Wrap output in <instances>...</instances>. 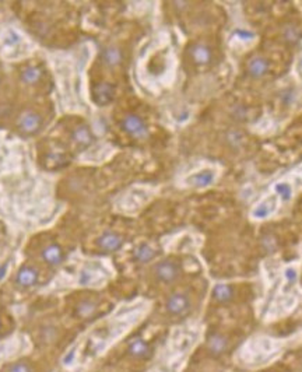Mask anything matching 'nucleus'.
Listing matches in <instances>:
<instances>
[{
  "mask_svg": "<svg viewBox=\"0 0 302 372\" xmlns=\"http://www.w3.org/2000/svg\"><path fill=\"white\" fill-rule=\"evenodd\" d=\"M96 301H93V300H83V301L79 302V305H77V314H79L81 318H88L96 312Z\"/></svg>",
  "mask_w": 302,
  "mask_h": 372,
  "instance_id": "4be33fe9",
  "label": "nucleus"
},
{
  "mask_svg": "<svg viewBox=\"0 0 302 372\" xmlns=\"http://www.w3.org/2000/svg\"><path fill=\"white\" fill-rule=\"evenodd\" d=\"M42 258L49 266H59L63 262V251L57 244H49L42 249Z\"/></svg>",
  "mask_w": 302,
  "mask_h": 372,
  "instance_id": "9d476101",
  "label": "nucleus"
},
{
  "mask_svg": "<svg viewBox=\"0 0 302 372\" xmlns=\"http://www.w3.org/2000/svg\"><path fill=\"white\" fill-rule=\"evenodd\" d=\"M41 77H42V69L38 66H28L21 73V80L25 84H30V86L40 83Z\"/></svg>",
  "mask_w": 302,
  "mask_h": 372,
  "instance_id": "2eb2a0df",
  "label": "nucleus"
},
{
  "mask_svg": "<svg viewBox=\"0 0 302 372\" xmlns=\"http://www.w3.org/2000/svg\"><path fill=\"white\" fill-rule=\"evenodd\" d=\"M276 210H277V198L274 195H271V196H267V198L260 200L252 209L251 215H252V218H254V220H266Z\"/></svg>",
  "mask_w": 302,
  "mask_h": 372,
  "instance_id": "423d86ee",
  "label": "nucleus"
},
{
  "mask_svg": "<svg viewBox=\"0 0 302 372\" xmlns=\"http://www.w3.org/2000/svg\"><path fill=\"white\" fill-rule=\"evenodd\" d=\"M122 129L126 132L127 135L133 136V137H137V139H142V137H146L147 136V126L144 123V120L140 116L137 115H126L123 120H122Z\"/></svg>",
  "mask_w": 302,
  "mask_h": 372,
  "instance_id": "7ed1b4c3",
  "label": "nucleus"
},
{
  "mask_svg": "<svg viewBox=\"0 0 302 372\" xmlns=\"http://www.w3.org/2000/svg\"><path fill=\"white\" fill-rule=\"evenodd\" d=\"M103 63L109 67H115L122 62V51L118 47H109L103 51L102 53Z\"/></svg>",
  "mask_w": 302,
  "mask_h": 372,
  "instance_id": "4468645a",
  "label": "nucleus"
},
{
  "mask_svg": "<svg viewBox=\"0 0 302 372\" xmlns=\"http://www.w3.org/2000/svg\"><path fill=\"white\" fill-rule=\"evenodd\" d=\"M286 278L288 280L290 284H294L295 280H297V270L293 269V267H288L286 270Z\"/></svg>",
  "mask_w": 302,
  "mask_h": 372,
  "instance_id": "cd10ccee",
  "label": "nucleus"
},
{
  "mask_svg": "<svg viewBox=\"0 0 302 372\" xmlns=\"http://www.w3.org/2000/svg\"><path fill=\"white\" fill-rule=\"evenodd\" d=\"M23 42V37L13 28H8L1 35V44L6 48H16Z\"/></svg>",
  "mask_w": 302,
  "mask_h": 372,
  "instance_id": "dca6fc26",
  "label": "nucleus"
},
{
  "mask_svg": "<svg viewBox=\"0 0 302 372\" xmlns=\"http://www.w3.org/2000/svg\"><path fill=\"white\" fill-rule=\"evenodd\" d=\"M274 193L277 195L278 198H281L287 202V200L293 198V186H291V183L286 182V181L277 182L274 185Z\"/></svg>",
  "mask_w": 302,
  "mask_h": 372,
  "instance_id": "aec40b11",
  "label": "nucleus"
},
{
  "mask_svg": "<svg viewBox=\"0 0 302 372\" xmlns=\"http://www.w3.org/2000/svg\"><path fill=\"white\" fill-rule=\"evenodd\" d=\"M72 139L77 146L87 147V146H90L93 143V133H91V130L87 126L80 125V126H77L73 130Z\"/></svg>",
  "mask_w": 302,
  "mask_h": 372,
  "instance_id": "ddd939ff",
  "label": "nucleus"
},
{
  "mask_svg": "<svg viewBox=\"0 0 302 372\" xmlns=\"http://www.w3.org/2000/svg\"><path fill=\"white\" fill-rule=\"evenodd\" d=\"M74 361H76V349L70 350V351L63 357V364L67 365V367H70Z\"/></svg>",
  "mask_w": 302,
  "mask_h": 372,
  "instance_id": "bb28decb",
  "label": "nucleus"
},
{
  "mask_svg": "<svg viewBox=\"0 0 302 372\" xmlns=\"http://www.w3.org/2000/svg\"><path fill=\"white\" fill-rule=\"evenodd\" d=\"M93 97L98 105H108L115 97V88L109 83H100L93 90Z\"/></svg>",
  "mask_w": 302,
  "mask_h": 372,
  "instance_id": "1a4fd4ad",
  "label": "nucleus"
},
{
  "mask_svg": "<svg viewBox=\"0 0 302 372\" xmlns=\"http://www.w3.org/2000/svg\"><path fill=\"white\" fill-rule=\"evenodd\" d=\"M10 269V261H4L3 263H0V283L6 278Z\"/></svg>",
  "mask_w": 302,
  "mask_h": 372,
  "instance_id": "a878e982",
  "label": "nucleus"
},
{
  "mask_svg": "<svg viewBox=\"0 0 302 372\" xmlns=\"http://www.w3.org/2000/svg\"><path fill=\"white\" fill-rule=\"evenodd\" d=\"M97 281H98V273H97V270L86 269L80 273L79 283L81 285L97 284Z\"/></svg>",
  "mask_w": 302,
  "mask_h": 372,
  "instance_id": "5701e85b",
  "label": "nucleus"
},
{
  "mask_svg": "<svg viewBox=\"0 0 302 372\" xmlns=\"http://www.w3.org/2000/svg\"><path fill=\"white\" fill-rule=\"evenodd\" d=\"M18 127L25 135H34L42 127V118L38 112L25 111L18 120Z\"/></svg>",
  "mask_w": 302,
  "mask_h": 372,
  "instance_id": "39448f33",
  "label": "nucleus"
},
{
  "mask_svg": "<svg viewBox=\"0 0 302 372\" xmlns=\"http://www.w3.org/2000/svg\"><path fill=\"white\" fill-rule=\"evenodd\" d=\"M6 372H32L31 367L24 363V361H20V363H14V364L8 365L7 371Z\"/></svg>",
  "mask_w": 302,
  "mask_h": 372,
  "instance_id": "b1692460",
  "label": "nucleus"
},
{
  "mask_svg": "<svg viewBox=\"0 0 302 372\" xmlns=\"http://www.w3.org/2000/svg\"><path fill=\"white\" fill-rule=\"evenodd\" d=\"M284 35H286L287 40L291 41V42H295V41L300 40V32H298V30L295 27H288L286 32H284Z\"/></svg>",
  "mask_w": 302,
  "mask_h": 372,
  "instance_id": "393cba45",
  "label": "nucleus"
},
{
  "mask_svg": "<svg viewBox=\"0 0 302 372\" xmlns=\"http://www.w3.org/2000/svg\"><path fill=\"white\" fill-rule=\"evenodd\" d=\"M122 244H123L122 237L112 231H106L98 238V245L101 246L103 251H116L122 246Z\"/></svg>",
  "mask_w": 302,
  "mask_h": 372,
  "instance_id": "9b49d317",
  "label": "nucleus"
},
{
  "mask_svg": "<svg viewBox=\"0 0 302 372\" xmlns=\"http://www.w3.org/2000/svg\"><path fill=\"white\" fill-rule=\"evenodd\" d=\"M191 307V298L185 293L172 294L167 301V311L171 315H176V317L189 312Z\"/></svg>",
  "mask_w": 302,
  "mask_h": 372,
  "instance_id": "20e7f679",
  "label": "nucleus"
},
{
  "mask_svg": "<svg viewBox=\"0 0 302 372\" xmlns=\"http://www.w3.org/2000/svg\"><path fill=\"white\" fill-rule=\"evenodd\" d=\"M149 351L150 350H149L147 343L142 339H137L129 346V353L133 357H146L149 354Z\"/></svg>",
  "mask_w": 302,
  "mask_h": 372,
  "instance_id": "412c9836",
  "label": "nucleus"
},
{
  "mask_svg": "<svg viewBox=\"0 0 302 372\" xmlns=\"http://www.w3.org/2000/svg\"><path fill=\"white\" fill-rule=\"evenodd\" d=\"M248 71L254 79H260L267 71H269V62L264 57H252L248 64Z\"/></svg>",
  "mask_w": 302,
  "mask_h": 372,
  "instance_id": "f8f14e48",
  "label": "nucleus"
},
{
  "mask_svg": "<svg viewBox=\"0 0 302 372\" xmlns=\"http://www.w3.org/2000/svg\"><path fill=\"white\" fill-rule=\"evenodd\" d=\"M227 349V339L221 334H214L208 340V350L213 354H221Z\"/></svg>",
  "mask_w": 302,
  "mask_h": 372,
  "instance_id": "6ab92c4d",
  "label": "nucleus"
},
{
  "mask_svg": "<svg viewBox=\"0 0 302 372\" xmlns=\"http://www.w3.org/2000/svg\"><path fill=\"white\" fill-rule=\"evenodd\" d=\"M232 295H234V291L228 284H217L213 290V297L220 302L230 301Z\"/></svg>",
  "mask_w": 302,
  "mask_h": 372,
  "instance_id": "a211bd4d",
  "label": "nucleus"
},
{
  "mask_svg": "<svg viewBox=\"0 0 302 372\" xmlns=\"http://www.w3.org/2000/svg\"><path fill=\"white\" fill-rule=\"evenodd\" d=\"M189 53H191L192 60L198 66H206L211 62V57H213V52L210 47H207L206 44H195L192 45L191 49H189Z\"/></svg>",
  "mask_w": 302,
  "mask_h": 372,
  "instance_id": "6e6552de",
  "label": "nucleus"
},
{
  "mask_svg": "<svg viewBox=\"0 0 302 372\" xmlns=\"http://www.w3.org/2000/svg\"><path fill=\"white\" fill-rule=\"evenodd\" d=\"M38 277H40V273L38 270L35 269L31 265H25L21 269L18 270L16 277V283L20 287H24V288H28V287H32V285L37 284L38 281Z\"/></svg>",
  "mask_w": 302,
  "mask_h": 372,
  "instance_id": "0eeeda50",
  "label": "nucleus"
},
{
  "mask_svg": "<svg viewBox=\"0 0 302 372\" xmlns=\"http://www.w3.org/2000/svg\"><path fill=\"white\" fill-rule=\"evenodd\" d=\"M154 256H155V251L149 244H142V245H139L136 248L135 258L139 262H142V263L150 262Z\"/></svg>",
  "mask_w": 302,
  "mask_h": 372,
  "instance_id": "f3484780",
  "label": "nucleus"
},
{
  "mask_svg": "<svg viewBox=\"0 0 302 372\" xmlns=\"http://www.w3.org/2000/svg\"><path fill=\"white\" fill-rule=\"evenodd\" d=\"M237 37H238L239 40H244V41H251L253 40V34H251V32L248 31H237Z\"/></svg>",
  "mask_w": 302,
  "mask_h": 372,
  "instance_id": "c85d7f7f",
  "label": "nucleus"
},
{
  "mask_svg": "<svg viewBox=\"0 0 302 372\" xmlns=\"http://www.w3.org/2000/svg\"><path fill=\"white\" fill-rule=\"evenodd\" d=\"M154 273H155V277L158 278L159 281L169 284V283H174L176 278L179 277L181 269H179V266L176 265L175 262L161 261L154 266Z\"/></svg>",
  "mask_w": 302,
  "mask_h": 372,
  "instance_id": "f03ea898",
  "label": "nucleus"
},
{
  "mask_svg": "<svg viewBox=\"0 0 302 372\" xmlns=\"http://www.w3.org/2000/svg\"><path fill=\"white\" fill-rule=\"evenodd\" d=\"M217 179V171L214 168H203L200 171H196L191 174L185 182L188 186L191 188H196V189H203V188H208L215 182Z\"/></svg>",
  "mask_w": 302,
  "mask_h": 372,
  "instance_id": "f257e3e1",
  "label": "nucleus"
}]
</instances>
